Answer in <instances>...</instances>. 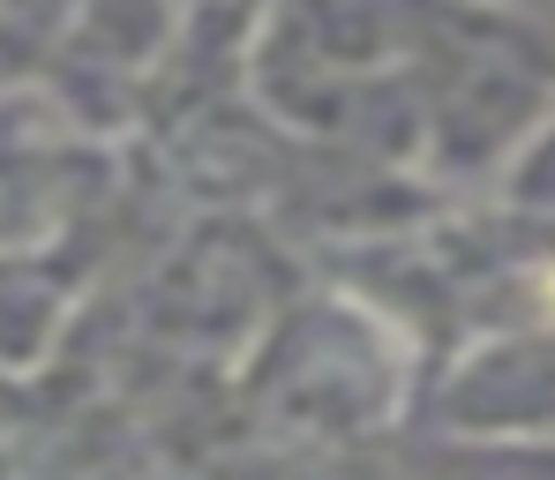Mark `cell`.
<instances>
[{"label": "cell", "mask_w": 555, "mask_h": 480, "mask_svg": "<svg viewBox=\"0 0 555 480\" xmlns=\"http://www.w3.org/2000/svg\"><path fill=\"white\" fill-rule=\"evenodd\" d=\"M541 293H548V315H555V271H548V286H541Z\"/></svg>", "instance_id": "1"}]
</instances>
